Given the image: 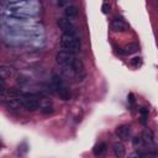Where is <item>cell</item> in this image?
Returning a JSON list of instances; mask_svg holds the SVG:
<instances>
[{"instance_id": "cell-1", "label": "cell", "mask_w": 158, "mask_h": 158, "mask_svg": "<svg viewBox=\"0 0 158 158\" xmlns=\"http://www.w3.org/2000/svg\"><path fill=\"white\" fill-rule=\"evenodd\" d=\"M81 42L77 33H63L61 37V47L62 51H67L71 53H75L80 50Z\"/></svg>"}, {"instance_id": "cell-2", "label": "cell", "mask_w": 158, "mask_h": 158, "mask_svg": "<svg viewBox=\"0 0 158 158\" xmlns=\"http://www.w3.org/2000/svg\"><path fill=\"white\" fill-rule=\"evenodd\" d=\"M52 89H53V91L62 99V100H69V99H71V90H69L68 86L64 84L62 78L57 74H55L53 79H52Z\"/></svg>"}, {"instance_id": "cell-3", "label": "cell", "mask_w": 158, "mask_h": 158, "mask_svg": "<svg viewBox=\"0 0 158 158\" xmlns=\"http://www.w3.org/2000/svg\"><path fill=\"white\" fill-rule=\"evenodd\" d=\"M40 95L38 94H32V93H26L20 99V105L27 111H36L40 108Z\"/></svg>"}, {"instance_id": "cell-4", "label": "cell", "mask_w": 158, "mask_h": 158, "mask_svg": "<svg viewBox=\"0 0 158 158\" xmlns=\"http://www.w3.org/2000/svg\"><path fill=\"white\" fill-rule=\"evenodd\" d=\"M57 25L63 31V33H75V27L73 22L67 17H60L57 20Z\"/></svg>"}, {"instance_id": "cell-5", "label": "cell", "mask_w": 158, "mask_h": 158, "mask_svg": "<svg viewBox=\"0 0 158 158\" xmlns=\"http://www.w3.org/2000/svg\"><path fill=\"white\" fill-rule=\"evenodd\" d=\"M116 135H118L119 138L126 141V140H128L131 136V127L128 125H121L116 128Z\"/></svg>"}, {"instance_id": "cell-6", "label": "cell", "mask_w": 158, "mask_h": 158, "mask_svg": "<svg viewBox=\"0 0 158 158\" xmlns=\"http://www.w3.org/2000/svg\"><path fill=\"white\" fill-rule=\"evenodd\" d=\"M106 151H108V146L105 142H99L94 146L93 148V153L96 158H104L105 154H106Z\"/></svg>"}, {"instance_id": "cell-7", "label": "cell", "mask_w": 158, "mask_h": 158, "mask_svg": "<svg viewBox=\"0 0 158 158\" xmlns=\"http://www.w3.org/2000/svg\"><path fill=\"white\" fill-rule=\"evenodd\" d=\"M111 28L115 32H124L126 30V24L121 19H119L118 16H115V19L111 22Z\"/></svg>"}, {"instance_id": "cell-8", "label": "cell", "mask_w": 158, "mask_h": 158, "mask_svg": "<svg viewBox=\"0 0 158 158\" xmlns=\"http://www.w3.org/2000/svg\"><path fill=\"white\" fill-rule=\"evenodd\" d=\"M113 151H114V154L116 158H124L125 157L126 149H125V146L121 142H115L113 145Z\"/></svg>"}, {"instance_id": "cell-9", "label": "cell", "mask_w": 158, "mask_h": 158, "mask_svg": "<svg viewBox=\"0 0 158 158\" xmlns=\"http://www.w3.org/2000/svg\"><path fill=\"white\" fill-rule=\"evenodd\" d=\"M137 51H138V45L137 43H128V45H126L125 47L120 51V53L125 55V56H128V55L136 53Z\"/></svg>"}, {"instance_id": "cell-10", "label": "cell", "mask_w": 158, "mask_h": 158, "mask_svg": "<svg viewBox=\"0 0 158 158\" xmlns=\"http://www.w3.org/2000/svg\"><path fill=\"white\" fill-rule=\"evenodd\" d=\"M79 10L77 6H74V5H68V6L64 9V15L67 16V19H72V17H75L78 15Z\"/></svg>"}, {"instance_id": "cell-11", "label": "cell", "mask_w": 158, "mask_h": 158, "mask_svg": "<svg viewBox=\"0 0 158 158\" xmlns=\"http://www.w3.org/2000/svg\"><path fill=\"white\" fill-rule=\"evenodd\" d=\"M142 140H143L145 143H147V145H153V142H154L153 132H152L151 130H148V128H146V130L143 131V133H142Z\"/></svg>"}, {"instance_id": "cell-12", "label": "cell", "mask_w": 158, "mask_h": 158, "mask_svg": "<svg viewBox=\"0 0 158 158\" xmlns=\"http://www.w3.org/2000/svg\"><path fill=\"white\" fill-rule=\"evenodd\" d=\"M0 73H1V78L6 79V78H10L11 75H13L14 71H13V68L6 67V66H3L1 68H0Z\"/></svg>"}, {"instance_id": "cell-13", "label": "cell", "mask_w": 158, "mask_h": 158, "mask_svg": "<svg viewBox=\"0 0 158 158\" xmlns=\"http://www.w3.org/2000/svg\"><path fill=\"white\" fill-rule=\"evenodd\" d=\"M140 113H141V115H142L141 122L145 125V124H146V119H147V116H148V108H146V106L141 108V109H140Z\"/></svg>"}, {"instance_id": "cell-14", "label": "cell", "mask_w": 158, "mask_h": 158, "mask_svg": "<svg viewBox=\"0 0 158 158\" xmlns=\"http://www.w3.org/2000/svg\"><path fill=\"white\" fill-rule=\"evenodd\" d=\"M142 143H143V140L141 137L136 136V137L132 138V145L135 146V147H140V146H142Z\"/></svg>"}, {"instance_id": "cell-15", "label": "cell", "mask_w": 158, "mask_h": 158, "mask_svg": "<svg viewBox=\"0 0 158 158\" xmlns=\"http://www.w3.org/2000/svg\"><path fill=\"white\" fill-rule=\"evenodd\" d=\"M41 113H42L43 115H50V114L53 113V108L50 106V105H47V106H45V108L41 109Z\"/></svg>"}, {"instance_id": "cell-16", "label": "cell", "mask_w": 158, "mask_h": 158, "mask_svg": "<svg viewBox=\"0 0 158 158\" xmlns=\"http://www.w3.org/2000/svg\"><path fill=\"white\" fill-rule=\"evenodd\" d=\"M157 152H146V153H141L142 158H157Z\"/></svg>"}, {"instance_id": "cell-17", "label": "cell", "mask_w": 158, "mask_h": 158, "mask_svg": "<svg viewBox=\"0 0 158 158\" xmlns=\"http://www.w3.org/2000/svg\"><path fill=\"white\" fill-rule=\"evenodd\" d=\"M101 10H103L104 14H109V13H110V4H109V3H103Z\"/></svg>"}, {"instance_id": "cell-18", "label": "cell", "mask_w": 158, "mask_h": 158, "mask_svg": "<svg viewBox=\"0 0 158 158\" xmlns=\"http://www.w3.org/2000/svg\"><path fill=\"white\" fill-rule=\"evenodd\" d=\"M131 63H132V66H135V67H138V66H141L142 61H141V58H140V57H135V58H132Z\"/></svg>"}, {"instance_id": "cell-19", "label": "cell", "mask_w": 158, "mask_h": 158, "mask_svg": "<svg viewBox=\"0 0 158 158\" xmlns=\"http://www.w3.org/2000/svg\"><path fill=\"white\" fill-rule=\"evenodd\" d=\"M128 158H142V156H141V153H138V152H133V153L128 156Z\"/></svg>"}, {"instance_id": "cell-20", "label": "cell", "mask_w": 158, "mask_h": 158, "mask_svg": "<svg viewBox=\"0 0 158 158\" xmlns=\"http://www.w3.org/2000/svg\"><path fill=\"white\" fill-rule=\"evenodd\" d=\"M128 101H130L131 105L135 104V95L132 94V93H130V94H128Z\"/></svg>"}, {"instance_id": "cell-21", "label": "cell", "mask_w": 158, "mask_h": 158, "mask_svg": "<svg viewBox=\"0 0 158 158\" xmlns=\"http://www.w3.org/2000/svg\"><path fill=\"white\" fill-rule=\"evenodd\" d=\"M68 3L67 1H58V5H60V6H64V5H67Z\"/></svg>"}]
</instances>
